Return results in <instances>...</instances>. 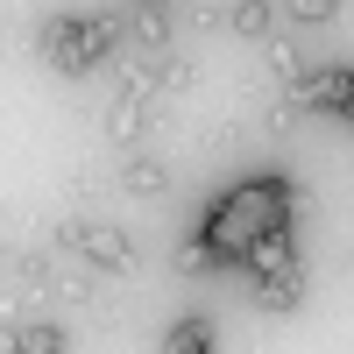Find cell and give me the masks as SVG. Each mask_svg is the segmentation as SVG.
Listing matches in <instances>:
<instances>
[{"label": "cell", "instance_id": "16", "mask_svg": "<svg viewBox=\"0 0 354 354\" xmlns=\"http://www.w3.org/2000/svg\"><path fill=\"white\" fill-rule=\"evenodd\" d=\"M298 113H305V100H298V93H283V100L270 106V135H290V128H298Z\"/></svg>", "mask_w": 354, "mask_h": 354}, {"label": "cell", "instance_id": "6", "mask_svg": "<svg viewBox=\"0 0 354 354\" xmlns=\"http://www.w3.org/2000/svg\"><path fill=\"white\" fill-rule=\"evenodd\" d=\"M163 354H220V326L205 312H185V319H170V333H163Z\"/></svg>", "mask_w": 354, "mask_h": 354}, {"label": "cell", "instance_id": "9", "mask_svg": "<svg viewBox=\"0 0 354 354\" xmlns=\"http://www.w3.org/2000/svg\"><path fill=\"white\" fill-rule=\"evenodd\" d=\"M71 333L57 326V319H21V326L8 333V354H64Z\"/></svg>", "mask_w": 354, "mask_h": 354}, {"label": "cell", "instance_id": "5", "mask_svg": "<svg viewBox=\"0 0 354 354\" xmlns=\"http://www.w3.org/2000/svg\"><path fill=\"white\" fill-rule=\"evenodd\" d=\"M248 298L270 312V319H290V312H305V262L298 270H277V277H255Z\"/></svg>", "mask_w": 354, "mask_h": 354}, {"label": "cell", "instance_id": "12", "mask_svg": "<svg viewBox=\"0 0 354 354\" xmlns=\"http://www.w3.org/2000/svg\"><path fill=\"white\" fill-rule=\"evenodd\" d=\"M270 71H277V85H283V93H298V85L312 78V64H305V50L290 43V36H270Z\"/></svg>", "mask_w": 354, "mask_h": 354}, {"label": "cell", "instance_id": "10", "mask_svg": "<svg viewBox=\"0 0 354 354\" xmlns=\"http://www.w3.org/2000/svg\"><path fill=\"white\" fill-rule=\"evenodd\" d=\"M277 8H283V0H234V8H227V28H234L241 43H270Z\"/></svg>", "mask_w": 354, "mask_h": 354}, {"label": "cell", "instance_id": "4", "mask_svg": "<svg viewBox=\"0 0 354 354\" xmlns=\"http://www.w3.org/2000/svg\"><path fill=\"white\" fill-rule=\"evenodd\" d=\"M149 93H135V85H113V100H106V142L113 149H135L142 135H149Z\"/></svg>", "mask_w": 354, "mask_h": 354}, {"label": "cell", "instance_id": "17", "mask_svg": "<svg viewBox=\"0 0 354 354\" xmlns=\"http://www.w3.org/2000/svg\"><path fill=\"white\" fill-rule=\"evenodd\" d=\"M15 277L43 290V283H50V255H21V262H15ZM50 290H57V283H50Z\"/></svg>", "mask_w": 354, "mask_h": 354}, {"label": "cell", "instance_id": "3", "mask_svg": "<svg viewBox=\"0 0 354 354\" xmlns=\"http://www.w3.org/2000/svg\"><path fill=\"white\" fill-rule=\"evenodd\" d=\"M298 100H305V113H340V121H354V64L312 71V78L298 85Z\"/></svg>", "mask_w": 354, "mask_h": 354}, {"label": "cell", "instance_id": "1", "mask_svg": "<svg viewBox=\"0 0 354 354\" xmlns=\"http://www.w3.org/2000/svg\"><path fill=\"white\" fill-rule=\"evenodd\" d=\"M121 36H128V21L121 15H100V8H85V15H50L43 28H36V57L43 64H57L64 78H85V71H100L113 50H121Z\"/></svg>", "mask_w": 354, "mask_h": 354}, {"label": "cell", "instance_id": "13", "mask_svg": "<svg viewBox=\"0 0 354 354\" xmlns=\"http://www.w3.org/2000/svg\"><path fill=\"white\" fill-rule=\"evenodd\" d=\"M170 262H177V277H205V270H227V262H220V248L205 241V234H185Z\"/></svg>", "mask_w": 354, "mask_h": 354}, {"label": "cell", "instance_id": "8", "mask_svg": "<svg viewBox=\"0 0 354 354\" xmlns=\"http://www.w3.org/2000/svg\"><path fill=\"white\" fill-rule=\"evenodd\" d=\"M121 192H128V198H163V192H170V170H163V156H149V149H128V163H121Z\"/></svg>", "mask_w": 354, "mask_h": 354}, {"label": "cell", "instance_id": "2", "mask_svg": "<svg viewBox=\"0 0 354 354\" xmlns=\"http://www.w3.org/2000/svg\"><path fill=\"white\" fill-rule=\"evenodd\" d=\"M57 248L78 255L93 277H128L135 270V241L121 227H93V220H71V227H57Z\"/></svg>", "mask_w": 354, "mask_h": 354}, {"label": "cell", "instance_id": "14", "mask_svg": "<svg viewBox=\"0 0 354 354\" xmlns=\"http://www.w3.org/2000/svg\"><path fill=\"white\" fill-rule=\"evenodd\" d=\"M192 93V64H185V57H156V100H185Z\"/></svg>", "mask_w": 354, "mask_h": 354}, {"label": "cell", "instance_id": "15", "mask_svg": "<svg viewBox=\"0 0 354 354\" xmlns=\"http://www.w3.org/2000/svg\"><path fill=\"white\" fill-rule=\"evenodd\" d=\"M283 15L298 21V28H326V21L340 15V0H283Z\"/></svg>", "mask_w": 354, "mask_h": 354}, {"label": "cell", "instance_id": "11", "mask_svg": "<svg viewBox=\"0 0 354 354\" xmlns=\"http://www.w3.org/2000/svg\"><path fill=\"white\" fill-rule=\"evenodd\" d=\"M128 36L142 43V50H170V8H163V0H142V8H135V21H128Z\"/></svg>", "mask_w": 354, "mask_h": 354}, {"label": "cell", "instance_id": "7", "mask_svg": "<svg viewBox=\"0 0 354 354\" xmlns=\"http://www.w3.org/2000/svg\"><path fill=\"white\" fill-rule=\"evenodd\" d=\"M298 227L290 234H255V248H248V277H277V270H298Z\"/></svg>", "mask_w": 354, "mask_h": 354}]
</instances>
